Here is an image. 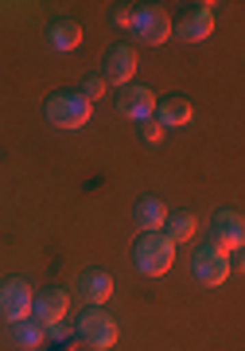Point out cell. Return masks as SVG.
Listing matches in <instances>:
<instances>
[{
    "label": "cell",
    "instance_id": "cell-1",
    "mask_svg": "<svg viewBox=\"0 0 245 351\" xmlns=\"http://www.w3.org/2000/svg\"><path fill=\"white\" fill-rule=\"evenodd\" d=\"M133 262L144 277L168 274L172 262H175V242H168L164 230H144V234L136 239V246H133Z\"/></svg>",
    "mask_w": 245,
    "mask_h": 351
},
{
    "label": "cell",
    "instance_id": "cell-2",
    "mask_svg": "<svg viewBox=\"0 0 245 351\" xmlns=\"http://www.w3.org/2000/svg\"><path fill=\"white\" fill-rule=\"evenodd\" d=\"M47 121L55 129H78L90 121V101L78 90H59L47 98Z\"/></svg>",
    "mask_w": 245,
    "mask_h": 351
},
{
    "label": "cell",
    "instance_id": "cell-3",
    "mask_svg": "<svg viewBox=\"0 0 245 351\" xmlns=\"http://www.w3.org/2000/svg\"><path fill=\"white\" fill-rule=\"evenodd\" d=\"M78 336H82V343L94 351H105L117 343V320H113L101 304H90L86 313H82V320H78Z\"/></svg>",
    "mask_w": 245,
    "mask_h": 351
},
{
    "label": "cell",
    "instance_id": "cell-4",
    "mask_svg": "<svg viewBox=\"0 0 245 351\" xmlns=\"http://www.w3.org/2000/svg\"><path fill=\"white\" fill-rule=\"evenodd\" d=\"M191 274L203 281V285H226V277H230V254L207 242V246H198L195 258H191Z\"/></svg>",
    "mask_w": 245,
    "mask_h": 351
},
{
    "label": "cell",
    "instance_id": "cell-5",
    "mask_svg": "<svg viewBox=\"0 0 245 351\" xmlns=\"http://www.w3.org/2000/svg\"><path fill=\"white\" fill-rule=\"evenodd\" d=\"M133 36L140 39V43H148V47H159L164 39L172 36V20H168V12L156 8V4H140L133 12Z\"/></svg>",
    "mask_w": 245,
    "mask_h": 351
},
{
    "label": "cell",
    "instance_id": "cell-6",
    "mask_svg": "<svg viewBox=\"0 0 245 351\" xmlns=\"http://www.w3.org/2000/svg\"><path fill=\"white\" fill-rule=\"evenodd\" d=\"M31 304H36V297H31V285L27 281H20V277H8L4 285H0V313H4V320H27L31 316Z\"/></svg>",
    "mask_w": 245,
    "mask_h": 351
},
{
    "label": "cell",
    "instance_id": "cell-7",
    "mask_svg": "<svg viewBox=\"0 0 245 351\" xmlns=\"http://www.w3.org/2000/svg\"><path fill=\"white\" fill-rule=\"evenodd\" d=\"M156 94L148 86H125L121 98H117V113L121 117H133V121H144V117H152L156 113Z\"/></svg>",
    "mask_w": 245,
    "mask_h": 351
},
{
    "label": "cell",
    "instance_id": "cell-8",
    "mask_svg": "<svg viewBox=\"0 0 245 351\" xmlns=\"http://www.w3.org/2000/svg\"><path fill=\"white\" fill-rule=\"evenodd\" d=\"M136 75V51L129 47V43H117V47H109V55H105V86H129V78Z\"/></svg>",
    "mask_w": 245,
    "mask_h": 351
},
{
    "label": "cell",
    "instance_id": "cell-9",
    "mask_svg": "<svg viewBox=\"0 0 245 351\" xmlns=\"http://www.w3.org/2000/svg\"><path fill=\"white\" fill-rule=\"evenodd\" d=\"M245 242V226H242V211H233V207H226V211L214 215V246H222V250L230 254L237 250Z\"/></svg>",
    "mask_w": 245,
    "mask_h": 351
},
{
    "label": "cell",
    "instance_id": "cell-10",
    "mask_svg": "<svg viewBox=\"0 0 245 351\" xmlns=\"http://www.w3.org/2000/svg\"><path fill=\"white\" fill-rule=\"evenodd\" d=\"M210 32H214V4H198L179 20V39H187V43H198Z\"/></svg>",
    "mask_w": 245,
    "mask_h": 351
},
{
    "label": "cell",
    "instance_id": "cell-11",
    "mask_svg": "<svg viewBox=\"0 0 245 351\" xmlns=\"http://www.w3.org/2000/svg\"><path fill=\"white\" fill-rule=\"evenodd\" d=\"M31 308H36V320H39V324L51 328V324H59V320H66V308H70V301H66V293H62V289H43Z\"/></svg>",
    "mask_w": 245,
    "mask_h": 351
},
{
    "label": "cell",
    "instance_id": "cell-12",
    "mask_svg": "<svg viewBox=\"0 0 245 351\" xmlns=\"http://www.w3.org/2000/svg\"><path fill=\"white\" fill-rule=\"evenodd\" d=\"M47 39H51L55 51H74L82 43V24H78L74 16H62V20H55V24L47 27Z\"/></svg>",
    "mask_w": 245,
    "mask_h": 351
},
{
    "label": "cell",
    "instance_id": "cell-13",
    "mask_svg": "<svg viewBox=\"0 0 245 351\" xmlns=\"http://www.w3.org/2000/svg\"><path fill=\"white\" fill-rule=\"evenodd\" d=\"M78 289H82V297H86L90 304H105L113 297V277L105 274V269H86L82 281H78Z\"/></svg>",
    "mask_w": 245,
    "mask_h": 351
},
{
    "label": "cell",
    "instance_id": "cell-14",
    "mask_svg": "<svg viewBox=\"0 0 245 351\" xmlns=\"http://www.w3.org/2000/svg\"><path fill=\"white\" fill-rule=\"evenodd\" d=\"M133 219H136V226H144V230H159L164 219H168V207H164V199H156V195H140V199L133 203Z\"/></svg>",
    "mask_w": 245,
    "mask_h": 351
},
{
    "label": "cell",
    "instance_id": "cell-15",
    "mask_svg": "<svg viewBox=\"0 0 245 351\" xmlns=\"http://www.w3.org/2000/svg\"><path fill=\"white\" fill-rule=\"evenodd\" d=\"M195 117V110H191V101L187 98H164V101H156V121L164 129L168 125H187Z\"/></svg>",
    "mask_w": 245,
    "mask_h": 351
},
{
    "label": "cell",
    "instance_id": "cell-16",
    "mask_svg": "<svg viewBox=\"0 0 245 351\" xmlns=\"http://www.w3.org/2000/svg\"><path fill=\"white\" fill-rule=\"evenodd\" d=\"M164 234H168V242H191V234L198 230V219L195 211H168V219H164Z\"/></svg>",
    "mask_w": 245,
    "mask_h": 351
},
{
    "label": "cell",
    "instance_id": "cell-17",
    "mask_svg": "<svg viewBox=\"0 0 245 351\" xmlns=\"http://www.w3.org/2000/svg\"><path fill=\"white\" fill-rule=\"evenodd\" d=\"M12 339L20 348H39V343H43V332H39V324H31V320H16Z\"/></svg>",
    "mask_w": 245,
    "mask_h": 351
},
{
    "label": "cell",
    "instance_id": "cell-18",
    "mask_svg": "<svg viewBox=\"0 0 245 351\" xmlns=\"http://www.w3.org/2000/svg\"><path fill=\"white\" fill-rule=\"evenodd\" d=\"M140 137H144L148 145H159V141H164V125H159V121H156V113H152V117H144V121H140Z\"/></svg>",
    "mask_w": 245,
    "mask_h": 351
},
{
    "label": "cell",
    "instance_id": "cell-19",
    "mask_svg": "<svg viewBox=\"0 0 245 351\" xmlns=\"http://www.w3.org/2000/svg\"><path fill=\"white\" fill-rule=\"evenodd\" d=\"M78 94H82V98H86V101H98L101 94H105V78H98V75H90L86 82H82V90H78Z\"/></svg>",
    "mask_w": 245,
    "mask_h": 351
},
{
    "label": "cell",
    "instance_id": "cell-20",
    "mask_svg": "<svg viewBox=\"0 0 245 351\" xmlns=\"http://www.w3.org/2000/svg\"><path fill=\"white\" fill-rule=\"evenodd\" d=\"M113 24L117 27H133V12H129V8H117V12H113Z\"/></svg>",
    "mask_w": 245,
    "mask_h": 351
},
{
    "label": "cell",
    "instance_id": "cell-21",
    "mask_svg": "<svg viewBox=\"0 0 245 351\" xmlns=\"http://www.w3.org/2000/svg\"><path fill=\"white\" fill-rule=\"evenodd\" d=\"M47 336H51V339H66V336H70V328L59 320V324H51V328H47Z\"/></svg>",
    "mask_w": 245,
    "mask_h": 351
}]
</instances>
